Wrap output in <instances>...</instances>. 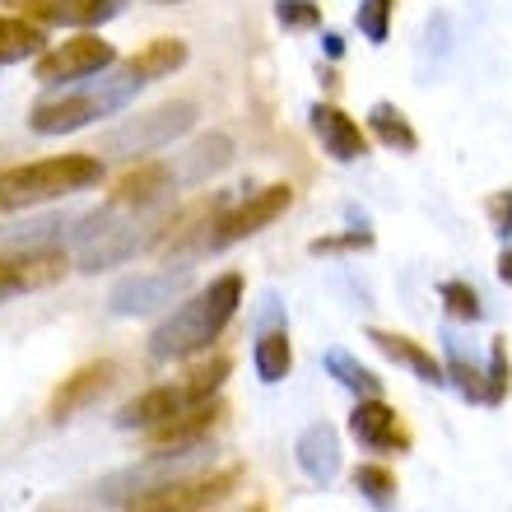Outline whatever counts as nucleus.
Here are the masks:
<instances>
[{
    "label": "nucleus",
    "instance_id": "nucleus-10",
    "mask_svg": "<svg viewBox=\"0 0 512 512\" xmlns=\"http://www.w3.org/2000/svg\"><path fill=\"white\" fill-rule=\"evenodd\" d=\"M66 252L56 243L47 247H10L0 256V298L14 294H38V289H52V284L66 280Z\"/></svg>",
    "mask_w": 512,
    "mask_h": 512
},
{
    "label": "nucleus",
    "instance_id": "nucleus-27",
    "mask_svg": "<svg viewBox=\"0 0 512 512\" xmlns=\"http://www.w3.org/2000/svg\"><path fill=\"white\" fill-rule=\"evenodd\" d=\"M354 489H359L373 508H387V503L396 499V475H391L387 466H359V471H354Z\"/></svg>",
    "mask_w": 512,
    "mask_h": 512
},
{
    "label": "nucleus",
    "instance_id": "nucleus-3",
    "mask_svg": "<svg viewBox=\"0 0 512 512\" xmlns=\"http://www.w3.org/2000/svg\"><path fill=\"white\" fill-rule=\"evenodd\" d=\"M98 182H103V159L98 154H56V159L0 168V215L61 201L70 191H89Z\"/></svg>",
    "mask_w": 512,
    "mask_h": 512
},
{
    "label": "nucleus",
    "instance_id": "nucleus-13",
    "mask_svg": "<svg viewBox=\"0 0 512 512\" xmlns=\"http://www.w3.org/2000/svg\"><path fill=\"white\" fill-rule=\"evenodd\" d=\"M219 419H224V401H201V405H187L182 415L163 419L159 429H149V447L154 452H191V447H201V438L215 429Z\"/></svg>",
    "mask_w": 512,
    "mask_h": 512
},
{
    "label": "nucleus",
    "instance_id": "nucleus-19",
    "mask_svg": "<svg viewBox=\"0 0 512 512\" xmlns=\"http://www.w3.org/2000/svg\"><path fill=\"white\" fill-rule=\"evenodd\" d=\"M368 340H373V345H378V350L387 354V359H396V364L410 368V373H415L419 382H433V387H443V382H447V368L438 364V359H433V354L424 350L419 340L396 336V331H378V326L368 331Z\"/></svg>",
    "mask_w": 512,
    "mask_h": 512
},
{
    "label": "nucleus",
    "instance_id": "nucleus-22",
    "mask_svg": "<svg viewBox=\"0 0 512 512\" xmlns=\"http://www.w3.org/2000/svg\"><path fill=\"white\" fill-rule=\"evenodd\" d=\"M252 364H256V378L266 382V387H275V382L289 378V368H294V350H289L284 326H261L256 350H252Z\"/></svg>",
    "mask_w": 512,
    "mask_h": 512
},
{
    "label": "nucleus",
    "instance_id": "nucleus-5",
    "mask_svg": "<svg viewBox=\"0 0 512 512\" xmlns=\"http://www.w3.org/2000/svg\"><path fill=\"white\" fill-rule=\"evenodd\" d=\"M243 471H210V475H191V480H159V485L140 489L126 499V512H215L219 503L238 489Z\"/></svg>",
    "mask_w": 512,
    "mask_h": 512
},
{
    "label": "nucleus",
    "instance_id": "nucleus-8",
    "mask_svg": "<svg viewBox=\"0 0 512 512\" xmlns=\"http://www.w3.org/2000/svg\"><path fill=\"white\" fill-rule=\"evenodd\" d=\"M112 66H117V47L103 42L98 33H80V38L47 47V52L38 56V66H33V80L47 84V89H61V84H80Z\"/></svg>",
    "mask_w": 512,
    "mask_h": 512
},
{
    "label": "nucleus",
    "instance_id": "nucleus-4",
    "mask_svg": "<svg viewBox=\"0 0 512 512\" xmlns=\"http://www.w3.org/2000/svg\"><path fill=\"white\" fill-rule=\"evenodd\" d=\"M191 126H196V103H163V108L140 112V117H131V122L103 131L94 154H103V159H126V163L149 159L154 149L182 140Z\"/></svg>",
    "mask_w": 512,
    "mask_h": 512
},
{
    "label": "nucleus",
    "instance_id": "nucleus-23",
    "mask_svg": "<svg viewBox=\"0 0 512 512\" xmlns=\"http://www.w3.org/2000/svg\"><path fill=\"white\" fill-rule=\"evenodd\" d=\"M47 52V33L33 19H14V14H0V66H14V61H28V56Z\"/></svg>",
    "mask_w": 512,
    "mask_h": 512
},
{
    "label": "nucleus",
    "instance_id": "nucleus-17",
    "mask_svg": "<svg viewBox=\"0 0 512 512\" xmlns=\"http://www.w3.org/2000/svg\"><path fill=\"white\" fill-rule=\"evenodd\" d=\"M350 429H354V438L364 447H373V452L410 447V433L401 429L396 410H391L382 396H359V405H354V415H350Z\"/></svg>",
    "mask_w": 512,
    "mask_h": 512
},
{
    "label": "nucleus",
    "instance_id": "nucleus-28",
    "mask_svg": "<svg viewBox=\"0 0 512 512\" xmlns=\"http://www.w3.org/2000/svg\"><path fill=\"white\" fill-rule=\"evenodd\" d=\"M391 14H396V0H364L359 5V14H354V24H359V33H364L368 42H387L391 38Z\"/></svg>",
    "mask_w": 512,
    "mask_h": 512
},
{
    "label": "nucleus",
    "instance_id": "nucleus-6",
    "mask_svg": "<svg viewBox=\"0 0 512 512\" xmlns=\"http://www.w3.org/2000/svg\"><path fill=\"white\" fill-rule=\"evenodd\" d=\"M289 205H294V187H289V182H270V187H261V191H247V201H238L233 210H224V215L205 229L201 256L205 252H224V247H233V243H243V238H252V233L270 229Z\"/></svg>",
    "mask_w": 512,
    "mask_h": 512
},
{
    "label": "nucleus",
    "instance_id": "nucleus-12",
    "mask_svg": "<svg viewBox=\"0 0 512 512\" xmlns=\"http://www.w3.org/2000/svg\"><path fill=\"white\" fill-rule=\"evenodd\" d=\"M173 187H177L173 163L140 159L135 168H126V173L112 182V205H122V210H154Z\"/></svg>",
    "mask_w": 512,
    "mask_h": 512
},
{
    "label": "nucleus",
    "instance_id": "nucleus-21",
    "mask_svg": "<svg viewBox=\"0 0 512 512\" xmlns=\"http://www.w3.org/2000/svg\"><path fill=\"white\" fill-rule=\"evenodd\" d=\"M126 66H131L145 84L149 80H168L173 70L187 66V42H182V38H154V42H145V47H140Z\"/></svg>",
    "mask_w": 512,
    "mask_h": 512
},
{
    "label": "nucleus",
    "instance_id": "nucleus-9",
    "mask_svg": "<svg viewBox=\"0 0 512 512\" xmlns=\"http://www.w3.org/2000/svg\"><path fill=\"white\" fill-rule=\"evenodd\" d=\"M187 289H191L187 270H140V275H126V280L112 284L108 312L112 317H149V312L177 303Z\"/></svg>",
    "mask_w": 512,
    "mask_h": 512
},
{
    "label": "nucleus",
    "instance_id": "nucleus-16",
    "mask_svg": "<svg viewBox=\"0 0 512 512\" xmlns=\"http://www.w3.org/2000/svg\"><path fill=\"white\" fill-rule=\"evenodd\" d=\"M294 461H298V471L308 475L312 485H331L340 475V433L331 429V424H308V429L298 433V443H294Z\"/></svg>",
    "mask_w": 512,
    "mask_h": 512
},
{
    "label": "nucleus",
    "instance_id": "nucleus-14",
    "mask_svg": "<svg viewBox=\"0 0 512 512\" xmlns=\"http://www.w3.org/2000/svg\"><path fill=\"white\" fill-rule=\"evenodd\" d=\"M308 117H312V131H317L322 149L336 163H359L368 154V135L359 131V122H354L350 112H340L336 103H312Z\"/></svg>",
    "mask_w": 512,
    "mask_h": 512
},
{
    "label": "nucleus",
    "instance_id": "nucleus-30",
    "mask_svg": "<svg viewBox=\"0 0 512 512\" xmlns=\"http://www.w3.org/2000/svg\"><path fill=\"white\" fill-rule=\"evenodd\" d=\"M224 378H229V359H210V364L196 368L182 387H187L191 401H215V391L224 387Z\"/></svg>",
    "mask_w": 512,
    "mask_h": 512
},
{
    "label": "nucleus",
    "instance_id": "nucleus-2",
    "mask_svg": "<svg viewBox=\"0 0 512 512\" xmlns=\"http://www.w3.org/2000/svg\"><path fill=\"white\" fill-rule=\"evenodd\" d=\"M145 89V80L135 75L131 66L122 70H103V75H89V80L70 84V89H56V94L38 98L33 112H28V126L38 135H70L80 126H94L112 112H122L135 94Z\"/></svg>",
    "mask_w": 512,
    "mask_h": 512
},
{
    "label": "nucleus",
    "instance_id": "nucleus-32",
    "mask_svg": "<svg viewBox=\"0 0 512 512\" xmlns=\"http://www.w3.org/2000/svg\"><path fill=\"white\" fill-rule=\"evenodd\" d=\"M364 247H373V233L350 229V233H340V238H317V243H308V252L312 256H331V252H364Z\"/></svg>",
    "mask_w": 512,
    "mask_h": 512
},
{
    "label": "nucleus",
    "instance_id": "nucleus-29",
    "mask_svg": "<svg viewBox=\"0 0 512 512\" xmlns=\"http://www.w3.org/2000/svg\"><path fill=\"white\" fill-rule=\"evenodd\" d=\"M438 298L447 303V312H452L457 322H480V317H485V303H480V294H475L466 280H447L443 289H438Z\"/></svg>",
    "mask_w": 512,
    "mask_h": 512
},
{
    "label": "nucleus",
    "instance_id": "nucleus-36",
    "mask_svg": "<svg viewBox=\"0 0 512 512\" xmlns=\"http://www.w3.org/2000/svg\"><path fill=\"white\" fill-rule=\"evenodd\" d=\"M252 512H266V508H252Z\"/></svg>",
    "mask_w": 512,
    "mask_h": 512
},
{
    "label": "nucleus",
    "instance_id": "nucleus-11",
    "mask_svg": "<svg viewBox=\"0 0 512 512\" xmlns=\"http://www.w3.org/2000/svg\"><path fill=\"white\" fill-rule=\"evenodd\" d=\"M117 382V364L112 359H94V364L75 368L70 378H61V387L52 391V405H47V415L61 424V419L80 415V410H89V405L103 396V391Z\"/></svg>",
    "mask_w": 512,
    "mask_h": 512
},
{
    "label": "nucleus",
    "instance_id": "nucleus-34",
    "mask_svg": "<svg viewBox=\"0 0 512 512\" xmlns=\"http://www.w3.org/2000/svg\"><path fill=\"white\" fill-rule=\"evenodd\" d=\"M322 42H326V56H331V61H336L340 52H345V42H340V33H326Z\"/></svg>",
    "mask_w": 512,
    "mask_h": 512
},
{
    "label": "nucleus",
    "instance_id": "nucleus-26",
    "mask_svg": "<svg viewBox=\"0 0 512 512\" xmlns=\"http://www.w3.org/2000/svg\"><path fill=\"white\" fill-rule=\"evenodd\" d=\"M512 387V364H508V340H494L489 345V373H485V405H503Z\"/></svg>",
    "mask_w": 512,
    "mask_h": 512
},
{
    "label": "nucleus",
    "instance_id": "nucleus-15",
    "mask_svg": "<svg viewBox=\"0 0 512 512\" xmlns=\"http://www.w3.org/2000/svg\"><path fill=\"white\" fill-rule=\"evenodd\" d=\"M24 19L56 28H98L122 10V0H19Z\"/></svg>",
    "mask_w": 512,
    "mask_h": 512
},
{
    "label": "nucleus",
    "instance_id": "nucleus-25",
    "mask_svg": "<svg viewBox=\"0 0 512 512\" xmlns=\"http://www.w3.org/2000/svg\"><path fill=\"white\" fill-rule=\"evenodd\" d=\"M326 373L340 382V387H350L354 396H382V378L373 368H364L354 354L345 350H326Z\"/></svg>",
    "mask_w": 512,
    "mask_h": 512
},
{
    "label": "nucleus",
    "instance_id": "nucleus-33",
    "mask_svg": "<svg viewBox=\"0 0 512 512\" xmlns=\"http://www.w3.org/2000/svg\"><path fill=\"white\" fill-rule=\"evenodd\" d=\"M485 215H489V229L499 233V238H508V233H512V187L489 196V201H485Z\"/></svg>",
    "mask_w": 512,
    "mask_h": 512
},
{
    "label": "nucleus",
    "instance_id": "nucleus-18",
    "mask_svg": "<svg viewBox=\"0 0 512 512\" xmlns=\"http://www.w3.org/2000/svg\"><path fill=\"white\" fill-rule=\"evenodd\" d=\"M187 405H201L191 401L187 387H149L145 396H135L131 405H122V415H117V429H159L163 419L182 415Z\"/></svg>",
    "mask_w": 512,
    "mask_h": 512
},
{
    "label": "nucleus",
    "instance_id": "nucleus-31",
    "mask_svg": "<svg viewBox=\"0 0 512 512\" xmlns=\"http://www.w3.org/2000/svg\"><path fill=\"white\" fill-rule=\"evenodd\" d=\"M275 19H280L289 33H303V28L322 24V5H317V0H280V5H275Z\"/></svg>",
    "mask_w": 512,
    "mask_h": 512
},
{
    "label": "nucleus",
    "instance_id": "nucleus-1",
    "mask_svg": "<svg viewBox=\"0 0 512 512\" xmlns=\"http://www.w3.org/2000/svg\"><path fill=\"white\" fill-rule=\"evenodd\" d=\"M243 303V275L238 270H224L205 284L201 294H191L187 303H177L173 317H163L149 336V354L159 364H173V359H191V354L210 350V340L224 336V326L233 322V312Z\"/></svg>",
    "mask_w": 512,
    "mask_h": 512
},
{
    "label": "nucleus",
    "instance_id": "nucleus-7",
    "mask_svg": "<svg viewBox=\"0 0 512 512\" xmlns=\"http://www.w3.org/2000/svg\"><path fill=\"white\" fill-rule=\"evenodd\" d=\"M117 215H122V210H117ZM163 229H168V219H163V224H154V219H112V224H103L94 238H84V243L75 247V266H80L84 275L122 266L131 256L159 247Z\"/></svg>",
    "mask_w": 512,
    "mask_h": 512
},
{
    "label": "nucleus",
    "instance_id": "nucleus-20",
    "mask_svg": "<svg viewBox=\"0 0 512 512\" xmlns=\"http://www.w3.org/2000/svg\"><path fill=\"white\" fill-rule=\"evenodd\" d=\"M229 159H233V140L229 135H201L196 145L187 149V154H177V163H173V173H177V182H187V187H196V182H205L210 173H219V168H229Z\"/></svg>",
    "mask_w": 512,
    "mask_h": 512
},
{
    "label": "nucleus",
    "instance_id": "nucleus-24",
    "mask_svg": "<svg viewBox=\"0 0 512 512\" xmlns=\"http://www.w3.org/2000/svg\"><path fill=\"white\" fill-rule=\"evenodd\" d=\"M368 131L378 135L387 149H401V154L419 149L415 126H410V117H405L396 103H373V112H368Z\"/></svg>",
    "mask_w": 512,
    "mask_h": 512
},
{
    "label": "nucleus",
    "instance_id": "nucleus-35",
    "mask_svg": "<svg viewBox=\"0 0 512 512\" xmlns=\"http://www.w3.org/2000/svg\"><path fill=\"white\" fill-rule=\"evenodd\" d=\"M499 280H503V284H512V252H503V256H499Z\"/></svg>",
    "mask_w": 512,
    "mask_h": 512
}]
</instances>
